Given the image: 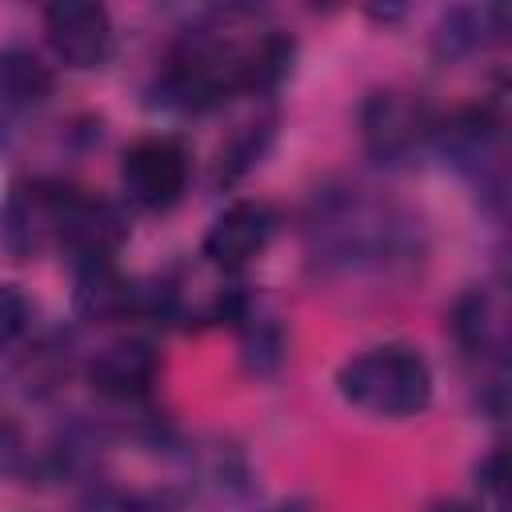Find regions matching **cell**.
<instances>
[{
  "label": "cell",
  "instance_id": "1",
  "mask_svg": "<svg viewBox=\"0 0 512 512\" xmlns=\"http://www.w3.org/2000/svg\"><path fill=\"white\" fill-rule=\"evenodd\" d=\"M292 56V36L260 24L252 8H216L168 48L156 100L180 112H208L240 92L264 96L292 72Z\"/></svg>",
  "mask_w": 512,
  "mask_h": 512
},
{
  "label": "cell",
  "instance_id": "2",
  "mask_svg": "<svg viewBox=\"0 0 512 512\" xmlns=\"http://www.w3.org/2000/svg\"><path fill=\"white\" fill-rule=\"evenodd\" d=\"M420 228L360 188H332L312 200L308 212V248L324 268L340 272H400L420 260Z\"/></svg>",
  "mask_w": 512,
  "mask_h": 512
},
{
  "label": "cell",
  "instance_id": "3",
  "mask_svg": "<svg viewBox=\"0 0 512 512\" xmlns=\"http://www.w3.org/2000/svg\"><path fill=\"white\" fill-rule=\"evenodd\" d=\"M336 388L368 416L408 420L432 404V368L412 344H376L340 364Z\"/></svg>",
  "mask_w": 512,
  "mask_h": 512
},
{
  "label": "cell",
  "instance_id": "4",
  "mask_svg": "<svg viewBox=\"0 0 512 512\" xmlns=\"http://www.w3.org/2000/svg\"><path fill=\"white\" fill-rule=\"evenodd\" d=\"M188 180H192V152L176 136H144L120 160L124 196L148 212H168L172 204H180Z\"/></svg>",
  "mask_w": 512,
  "mask_h": 512
},
{
  "label": "cell",
  "instance_id": "5",
  "mask_svg": "<svg viewBox=\"0 0 512 512\" xmlns=\"http://www.w3.org/2000/svg\"><path fill=\"white\" fill-rule=\"evenodd\" d=\"M432 128L436 120L424 108V100L404 88H376L360 108L364 148L380 164H404L412 152L424 148V140H432Z\"/></svg>",
  "mask_w": 512,
  "mask_h": 512
},
{
  "label": "cell",
  "instance_id": "6",
  "mask_svg": "<svg viewBox=\"0 0 512 512\" xmlns=\"http://www.w3.org/2000/svg\"><path fill=\"white\" fill-rule=\"evenodd\" d=\"M128 224L120 208L96 192L60 184L56 204V248L72 256V264L88 260H116V248L124 244Z\"/></svg>",
  "mask_w": 512,
  "mask_h": 512
},
{
  "label": "cell",
  "instance_id": "7",
  "mask_svg": "<svg viewBox=\"0 0 512 512\" xmlns=\"http://www.w3.org/2000/svg\"><path fill=\"white\" fill-rule=\"evenodd\" d=\"M44 36L56 60L76 72L104 68L116 52V28H112L108 8L88 4V0H64V4L44 8Z\"/></svg>",
  "mask_w": 512,
  "mask_h": 512
},
{
  "label": "cell",
  "instance_id": "8",
  "mask_svg": "<svg viewBox=\"0 0 512 512\" xmlns=\"http://www.w3.org/2000/svg\"><path fill=\"white\" fill-rule=\"evenodd\" d=\"M272 236H276V212L264 200H236L204 232L200 256L216 272L236 276L244 264H252L256 256H264V248L272 244Z\"/></svg>",
  "mask_w": 512,
  "mask_h": 512
},
{
  "label": "cell",
  "instance_id": "9",
  "mask_svg": "<svg viewBox=\"0 0 512 512\" xmlns=\"http://www.w3.org/2000/svg\"><path fill=\"white\" fill-rule=\"evenodd\" d=\"M56 204L60 180H28L8 192L0 208V244L12 260H32L56 244Z\"/></svg>",
  "mask_w": 512,
  "mask_h": 512
},
{
  "label": "cell",
  "instance_id": "10",
  "mask_svg": "<svg viewBox=\"0 0 512 512\" xmlns=\"http://www.w3.org/2000/svg\"><path fill=\"white\" fill-rule=\"evenodd\" d=\"M160 380V356L148 340L124 336L88 360V384L108 400H144Z\"/></svg>",
  "mask_w": 512,
  "mask_h": 512
},
{
  "label": "cell",
  "instance_id": "11",
  "mask_svg": "<svg viewBox=\"0 0 512 512\" xmlns=\"http://www.w3.org/2000/svg\"><path fill=\"white\" fill-rule=\"evenodd\" d=\"M432 140L440 144V152L456 164V168H464V172H472V176H480L484 168H496L500 160V124H496V116L488 112V108H480V104H472V108H460V112H452L448 120H440L436 128H432Z\"/></svg>",
  "mask_w": 512,
  "mask_h": 512
},
{
  "label": "cell",
  "instance_id": "12",
  "mask_svg": "<svg viewBox=\"0 0 512 512\" xmlns=\"http://www.w3.org/2000/svg\"><path fill=\"white\" fill-rule=\"evenodd\" d=\"M144 308V288H136L116 260L76 264V312L88 320H124Z\"/></svg>",
  "mask_w": 512,
  "mask_h": 512
},
{
  "label": "cell",
  "instance_id": "13",
  "mask_svg": "<svg viewBox=\"0 0 512 512\" xmlns=\"http://www.w3.org/2000/svg\"><path fill=\"white\" fill-rule=\"evenodd\" d=\"M56 88L52 64L28 44H4L0 48V108L8 112H28L40 108Z\"/></svg>",
  "mask_w": 512,
  "mask_h": 512
},
{
  "label": "cell",
  "instance_id": "14",
  "mask_svg": "<svg viewBox=\"0 0 512 512\" xmlns=\"http://www.w3.org/2000/svg\"><path fill=\"white\" fill-rule=\"evenodd\" d=\"M504 24H508V12L504 8H452L440 24H436V56L444 60H456V56H468L492 40L504 36Z\"/></svg>",
  "mask_w": 512,
  "mask_h": 512
},
{
  "label": "cell",
  "instance_id": "15",
  "mask_svg": "<svg viewBox=\"0 0 512 512\" xmlns=\"http://www.w3.org/2000/svg\"><path fill=\"white\" fill-rule=\"evenodd\" d=\"M452 336L460 344L464 356H500V320H496V304L484 288H468L456 308H452Z\"/></svg>",
  "mask_w": 512,
  "mask_h": 512
},
{
  "label": "cell",
  "instance_id": "16",
  "mask_svg": "<svg viewBox=\"0 0 512 512\" xmlns=\"http://www.w3.org/2000/svg\"><path fill=\"white\" fill-rule=\"evenodd\" d=\"M236 328H240V356H244V368L256 372V376H272V372L284 364V352H288V336H284L280 320L248 304L244 316L236 320Z\"/></svg>",
  "mask_w": 512,
  "mask_h": 512
},
{
  "label": "cell",
  "instance_id": "17",
  "mask_svg": "<svg viewBox=\"0 0 512 512\" xmlns=\"http://www.w3.org/2000/svg\"><path fill=\"white\" fill-rule=\"evenodd\" d=\"M272 132H276V116H260V120H248L232 132V140L220 148L216 156V184H232L240 180L252 164H260V156L268 152L272 144Z\"/></svg>",
  "mask_w": 512,
  "mask_h": 512
},
{
  "label": "cell",
  "instance_id": "18",
  "mask_svg": "<svg viewBox=\"0 0 512 512\" xmlns=\"http://www.w3.org/2000/svg\"><path fill=\"white\" fill-rule=\"evenodd\" d=\"M32 332V300L16 284H0V352L24 344Z\"/></svg>",
  "mask_w": 512,
  "mask_h": 512
},
{
  "label": "cell",
  "instance_id": "19",
  "mask_svg": "<svg viewBox=\"0 0 512 512\" xmlns=\"http://www.w3.org/2000/svg\"><path fill=\"white\" fill-rule=\"evenodd\" d=\"M500 464H504V460H500V452H492V456H488V460H484V464L476 468V480H480V484H484V488L492 492V508H496V512L504 508V484H500Z\"/></svg>",
  "mask_w": 512,
  "mask_h": 512
},
{
  "label": "cell",
  "instance_id": "20",
  "mask_svg": "<svg viewBox=\"0 0 512 512\" xmlns=\"http://www.w3.org/2000/svg\"><path fill=\"white\" fill-rule=\"evenodd\" d=\"M424 512H484V508H472V504H460V500H436Z\"/></svg>",
  "mask_w": 512,
  "mask_h": 512
}]
</instances>
